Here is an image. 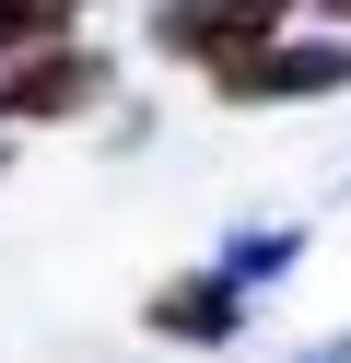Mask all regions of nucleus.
<instances>
[{"label":"nucleus","mask_w":351,"mask_h":363,"mask_svg":"<svg viewBox=\"0 0 351 363\" xmlns=\"http://www.w3.org/2000/svg\"><path fill=\"white\" fill-rule=\"evenodd\" d=\"M223 106H304V94H340L351 82V35H269V48L223 59Z\"/></svg>","instance_id":"nucleus-1"},{"label":"nucleus","mask_w":351,"mask_h":363,"mask_svg":"<svg viewBox=\"0 0 351 363\" xmlns=\"http://www.w3.org/2000/svg\"><path fill=\"white\" fill-rule=\"evenodd\" d=\"M281 12H293V0H152V48H164V59H199V71H223V59L269 48Z\"/></svg>","instance_id":"nucleus-2"},{"label":"nucleus","mask_w":351,"mask_h":363,"mask_svg":"<svg viewBox=\"0 0 351 363\" xmlns=\"http://www.w3.org/2000/svg\"><path fill=\"white\" fill-rule=\"evenodd\" d=\"M106 94L94 48H23V71H0V118H82Z\"/></svg>","instance_id":"nucleus-3"},{"label":"nucleus","mask_w":351,"mask_h":363,"mask_svg":"<svg viewBox=\"0 0 351 363\" xmlns=\"http://www.w3.org/2000/svg\"><path fill=\"white\" fill-rule=\"evenodd\" d=\"M234 328H246V281H223V269H187V281H164V293H152V340L223 352Z\"/></svg>","instance_id":"nucleus-4"},{"label":"nucleus","mask_w":351,"mask_h":363,"mask_svg":"<svg viewBox=\"0 0 351 363\" xmlns=\"http://www.w3.org/2000/svg\"><path fill=\"white\" fill-rule=\"evenodd\" d=\"M82 12L94 0H0V48H70Z\"/></svg>","instance_id":"nucleus-5"},{"label":"nucleus","mask_w":351,"mask_h":363,"mask_svg":"<svg viewBox=\"0 0 351 363\" xmlns=\"http://www.w3.org/2000/svg\"><path fill=\"white\" fill-rule=\"evenodd\" d=\"M293 246H304L293 223H257V235H234V246H223V281H269V269H293Z\"/></svg>","instance_id":"nucleus-6"},{"label":"nucleus","mask_w":351,"mask_h":363,"mask_svg":"<svg viewBox=\"0 0 351 363\" xmlns=\"http://www.w3.org/2000/svg\"><path fill=\"white\" fill-rule=\"evenodd\" d=\"M316 12H340V24H351V0H316Z\"/></svg>","instance_id":"nucleus-7"},{"label":"nucleus","mask_w":351,"mask_h":363,"mask_svg":"<svg viewBox=\"0 0 351 363\" xmlns=\"http://www.w3.org/2000/svg\"><path fill=\"white\" fill-rule=\"evenodd\" d=\"M0 176H12V152H0Z\"/></svg>","instance_id":"nucleus-8"}]
</instances>
